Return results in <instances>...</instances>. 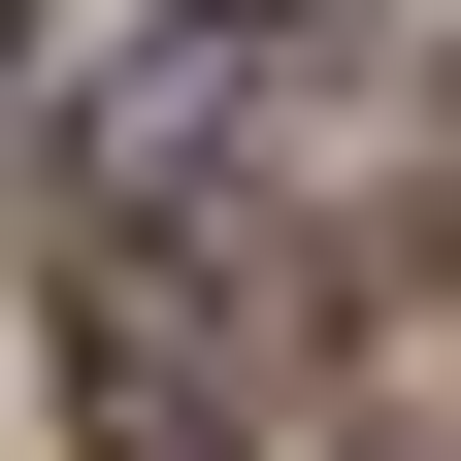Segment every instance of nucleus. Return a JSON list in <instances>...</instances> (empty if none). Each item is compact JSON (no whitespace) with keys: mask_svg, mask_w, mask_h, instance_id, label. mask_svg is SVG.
Returning <instances> with one entry per match:
<instances>
[{"mask_svg":"<svg viewBox=\"0 0 461 461\" xmlns=\"http://www.w3.org/2000/svg\"><path fill=\"white\" fill-rule=\"evenodd\" d=\"M0 67H33V0H0Z\"/></svg>","mask_w":461,"mask_h":461,"instance_id":"1","label":"nucleus"}]
</instances>
